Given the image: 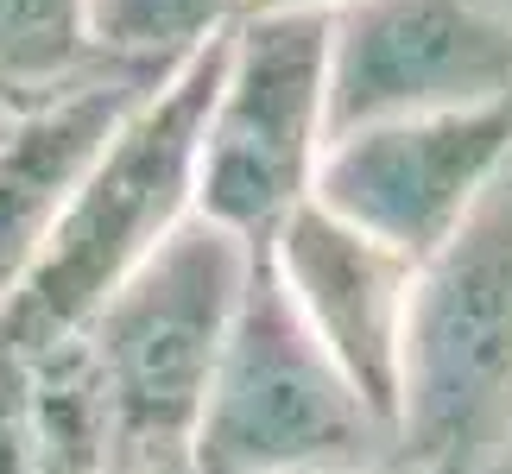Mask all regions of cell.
Masks as SVG:
<instances>
[{"mask_svg": "<svg viewBox=\"0 0 512 474\" xmlns=\"http://www.w3.org/2000/svg\"><path fill=\"white\" fill-rule=\"evenodd\" d=\"M222 57H228V32L203 45L190 64H177L121 121V133L83 177V190L70 196L64 222L51 228L45 253L32 260L13 298L0 304V348L7 354H45L70 342L196 215L203 133H209L215 89H222Z\"/></svg>", "mask_w": 512, "mask_h": 474, "instance_id": "1", "label": "cell"}, {"mask_svg": "<svg viewBox=\"0 0 512 474\" xmlns=\"http://www.w3.org/2000/svg\"><path fill=\"white\" fill-rule=\"evenodd\" d=\"M253 241L190 215L70 335L102 399L114 474H196V430L247 291Z\"/></svg>", "mask_w": 512, "mask_h": 474, "instance_id": "2", "label": "cell"}, {"mask_svg": "<svg viewBox=\"0 0 512 474\" xmlns=\"http://www.w3.org/2000/svg\"><path fill=\"white\" fill-rule=\"evenodd\" d=\"M323 468H399V437L373 418L329 348L253 241L247 291L234 310L209 411L196 430V474H323Z\"/></svg>", "mask_w": 512, "mask_h": 474, "instance_id": "3", "label": "cell"}, {"mask_svg": "<svg viewBox=\"0 0 512 474\" xmlns=\"http://www.w3.org/2000/svg\"><path fill=\"white\" fill-rule=\"evenodd\" d=\"M329 152V13H247L228 32L222 89L203 133L196 215L272 241L310 196Z\"/></svg>", "mask_w": 512, "mask_h": 474, "instance_id": "4", "label": "cell"}, {"mask_svg": "<svg viewBox=\"0 0 512 474\" xmlns=\"http://www.w3.org/2000/svg\"><path fill=\"white\" fill-rule=\"evenodd\" d=\"M512 102L506 0H361L329 19V140Z\"/></svg>", "mask_w": 512, "mask_h": 474, "instance_id": "5", "label": "cell"}, {"mask_svg": "<svg viewBox=\"0 0 512 474\" xmlns=\"http://www.w3.org/2000/svg\"><path fill=\"white\" fill-rule=\"evenodd\" d=\"M512 165V102L386 121L329 140L317 196L373 241L430 266Z\"/></svg>", "mask_w": 512, "mask_h": 474, "instance_id": "6", "label": "cell"}, {"mask_svg": "<svg viewBox=\"0 0 512 474\" xmlns=\"http://www.w3.org/2000/svg\"><path fill=\"white\" fill-rule=\"evenodd\" d=\"M266 253H272V272L291 291V304H298V316L310 323V335L348 373V386L373 405V418L399 437L424 266L405 260L399 247L361 234L323 203H304L266 241Z\"/></svg>", "mask_w": 512, "mask_h": 474, "instance_id": "7", "label": "cell"}, {"mask_svg": "<svg viewBox=\"0 0 512 474\" xmlns=\"http://www.w3.org/2000/svg\"><path fill=\"white\" fill-rule=\"evenodd\" d=\"M165 76L171 70H133L102 57L95 70L70 76L64 89H45L26 108V121L0 140V304L45 253L51 228L64 222L70 196L83 190V177L121 133V121Z\"/></svg>", "mask_w": 512, "mask_h": 474, "instance_id": "8", "label": "cell"}, {"mask_svg": "<svg viewBox=\"0 0 512 474\" xmlns=\"http://www.w3.org/2000/svg\"><path fill=\"white\" fill-rule=\"evenodd\" d=\"M241 0H89L95 57L133 70H177L234 32Z\"/></svg>", "mask_w": 512, "mask_h": 474, "instance_id": "9", "label": "cell"}, {"mask_svg": "<svg viewBox=\"0 0 512 474\" xmlns=\"http://www.w3.org/2000/svg\"><path fill=\"white\" fill-rule=\"evenodd\" d=\"M89 0H0V76L26 89H64L95 70Z\"/></svg>", "mask_w": 512, "mask_h": 474, "instance_id": "10", "label": "cell"}, {"mask_svg": "<svg viewBox=\"0 0 512 474\" xmlns=\"http://www.w3.org/2000/svg\"><path fill=\"white\" fill-rule=\"evenodd\" d=\"M0 474H45L38 411H32V367H26V354H7V348H0Z\"/></svg>", "mask_w": 512, "mask_h": 474, "instance_id": "11", "label": "cell"}, {"mask_svg": "<svg viewBox=\"0 0 512 474\" xmlns=\"http://www.w3.org/2000/svg\"><path fill=\"white\" fill-rule=\"evenodd\" d=\"M348 7H361V0H241V19L247 13H348Z\"/></svg>", "mask_w": 512, "mask_h": 474, "instance_id": "12", "label": "cell"}, {"mask_svg": "<svg viewBox=\"0 0 512 474\" xmlns=\"http://www.w3.org/2000/svg\"><path fill=\"white\" fill-rule=\"evenodd\" d=\"M38 95H45V89H26V83H13V76H0V140L26 121V108L38 102Z\"/></svg>", "mask_w": 512, "mask_h": 474, "instance_id": "13", "label": "cell"}, {"mask_svg": "<svg viewBox=\"0 0 512 474\" xmlns=\"http://www.w3.org/2000/svg\"><path fill=\"white\" fill-rule=\"evenodd\" d=\"M323 474H399V468H323Z\"/></svg>", "mask_w": 512, "mask_h": 474, "instance_id": "14", "label": "cell"}]
</instances>
